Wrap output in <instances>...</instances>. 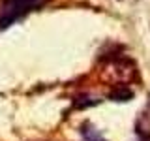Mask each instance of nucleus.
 <instances>
[{"label":"nucleus","mask_w":150,"mask_h":141,"mask_svg":"<svg viewBox=\"0 0 150 141\" xmlns=\"http://www.w3.org/2000/svg\"><path fill=\"white\" fill-rule=\"evenodd\" d=\"M45 0H2V8H0V30L11 26L19 19L28 15L30 11H36L41 8Z\"/></svg>","instance_id":"f257e3e1"},{"label":"nucleus","mask_w":150,"mask_h":141,"mask_svg":"<svg viewBox=\"0 0 150 141\" xmlns=\"http://www.w3.org/2000/svg\"><path fill=\"white\" fill-rule=\"evenodd\" d=\"M135 134L141 141H150V102L141 109L135 120Z\"/></svg>","instance_id":"f03ea898"},{"label":"nucleus","mask_w":150,"mask_h":141,"mask_svg":"<svg viewBox=\"0 0 150 141\" xmlns=\"http://www.w3.org/2000/svg\"><path fill=\"white\" fill-rule=\"evenodd\" d=\"M109 98H111L112 102H128V100L133 98V92H131L126 85H118V87H116V90H112L109 94Z\"/></svg>","instance_id":"7ed1b4c3"},{"label":"nucleus","mask_w":150,"mask_h":141,"mask_svg":"<svg viewBox=\"0 0 150 141\" xmlns=\"http://www.w3.org/2000/svg\"><path fill=\"white\" fill-rule=\"evenodd\" d=\"M86 141H103V139H100V135H98V137H88Z\"/></svg>","instance_id":"20e7f679"}]
</instances>
